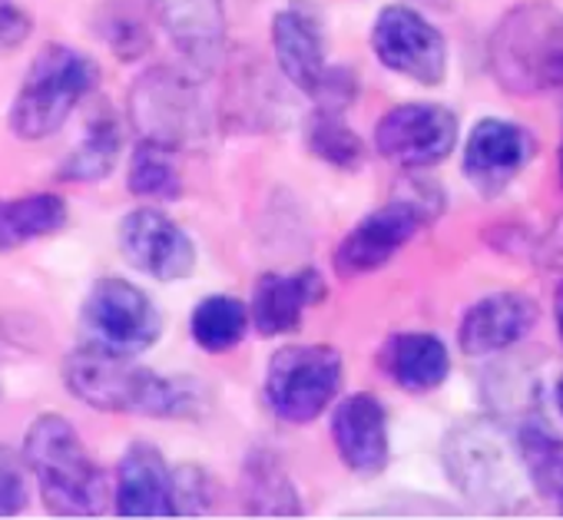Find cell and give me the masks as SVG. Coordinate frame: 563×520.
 Listing matches in <instances>:
<instances>
[{
    "label": "cell",
    "instance_id": "3",
    "mask_svg": "<svg viewBox=\"0 0 563 520\" xmlns=\"http://www.w3.org/2000/svg\"><path fill=\"white\" fill-rule=\"evenodd\" d=\"M490 74L514 97L563 87V14L547 4L510 11L490 37Z\"/></svg>",
    "mask_w": 563,
    "mask_h": 520
},
{
    "label": "cell",
    "instance_id": "27",
    "mask_svg": "<svg viewBox=\"0 0 563 520\" xmlns=\"http://www.w3.org/2000/svg\"><path fill=\"white\" fill-rule=\"evenodd\" d=\"M335 113H339V110H329V113H322V117L312 123V130H309V146H312V153L322 156L325 163L342 166V169H355V166L362 163V156H365V146H362V140H358Z\"/></svg>",
    "mask_w": 563,
    "mask_h": 520
},
{
    "label": "cell",
    "instance_id": "26",
    "mask_svg": "<svg viewBox=\"0 0 563 520\" xmlns=\"http://www.w3.org/2000/svg\"><path fill=\"white\" fill-rule=\"evenodd\" d=\"M130 192L143 199H176L183 192V179L173 163V150L143 140L130 159Z\"/></svg>",
    "mask_w": 563,
    "mask_h": 520
},
{
    "label": "cell",
    "instance_id": "29",
    "mask_svg": "<svg viewBox=\"0 0 563 520\" xmlns=\"http://www.w3.org/2000/svg\"><path fill=\"white\" fill-rule=\"evenodd\" d=\"M31 14L21 8V0H0V54L18 51L31 37Z\"/></svg>",
    "mask_w": 563,
    "mask_h": 520
},
{
    "label": "cell",
    "instance_id": "25",
    "mask_svg": "<svg viewBox=\"0 0 563 520\" xmlns=\"http://www.w3.org/2000/svg\"><path fill=\"white\" fill-rule=\"evenodd\" d=\"M242 494H245V507L252 513L292 517V513L302 510L299 497H296V487L289 484V477L278 471V464L268 454L249 457L245 477H242Z\"/></svg>",
    "mask_w": 563,
    "mask_h": 520
},
{
    "label": "cell",
    "instance_id": "20",
    "mask_svg": "<svg viewBox=\"0 0 563 520\" xmlns=\"http://www.w3.org/2000/svg\"><path fill=\"white\" fill-rule=\"evenodd\" d=\"M382 362H385V372L408 391H431L451 372L448 345L428 332H405V335L388 339Z\"/></svg>",
    "mask_w": 563,
    "mask_h": 520
},
{
    "label": "cell",
    "instance_id": "22",
    "mask_svg": "<svg viewBox=\"0 0 563 520\" xmlns=\"http://www.w3.org/2000/svg\"><path fill=\"white\" fill-rule=\"evenodd\" d=\"M123 153V136L113 117H100L97 123H90L87 136L80 140V146L60 163V179L67 182H97L107 179Z\"/></svg>",
    "mask_w": 563,
    "mask_h": 520
},
{
    "label": "cell",
    "instance_id": "12",
    "mask_svg": "<svg viewBox=\"0 0 563 520\" xmlns=\"http://www.w3.org/2000/svg\"><path fill=\"white\" fill-rule=\"evenodd\" d=\"M120 252L126 263L159 283H179L196 269L192 239L159 209H133L120 222Z\"/></svg>",
    "mask_w": 563,
    "mask_h": 520
},
{
    "label": "cell",
    "instance_id": "19",
    "mask_svg": "<svg viewBox=\"0 0 563 520\" xmlns=\"http://www.w3.org/2000/svg\"><path fill=\"white\" fill-rule=\"evenodd\" d=\"M272 47L282 74L289 77L292 87H299L309 97H319L329 84V64H325V44L319 24L306 11H282L272 24Z\"/></svg>",
    "mask_w": 563,
    "mask_h": 520
},
{
    "label": "cell",
    "instance_id": "7",
    "mask_svg": "<svg viewBox=\"0 0 563 520\" xmlns=\"http://www.w3.org/2000/svg\"><path fill=\"white\" fill-rule=\"evenodd\" d=\"M438 209H441V202L428 189L395 196L382 209L368 212L342 239V245L335 252V269L342 276H365V273L388 266L428 222H434Z\"/></svg>",
    "mask_w": 563,
    "mask_h": 520
},
{
    "label": "cell",
    "instance_id": "5",
    "mask_svg": "<svg viewBox=\"0 0 563 520\" xmlns=\"http://www.w3.org/2000/svg\"><path fill=\"white\" fill-rule=\"evenodd\" d=\"M130 120L140 130L143 140L183 150L189 143H199L209 126L206 100L192 77L156 67L146 70L133 90H130Z\"/></svg>",
    "mask_w": 563,
    "mask_h": 520
},
{
    "label": "cell",
    "instance_id": "14",
    "mask_svg": "<svg viewBox=\"0 0 563 520\" xmlns=\"http://www.w3.org/2000/svg\"><path fill=\"white\" fill-rule=\"evenodd\" d=\"M332 441L355 474L375 477L388 464V414L375 395H352L332 414Z\"/></svg>",
    "mask_w": 563,
    "mask_h": 520
},
{
    "label": "cell",
    "instance_id": "32",
    "mask_svg": "<svg viewBox=\"0 0 563 520\" xmlns=\"http://www.w3.org/2000/svg\"><path fill=\"white\" fill-rule=\"evenodd\" d=\"M556 408H560V414H563V375H560V381H556Z\"/></svg>",
    "mask_w": 563,
    "mask_h": 520
},
{
    "label": "cell",
    "instance_id": "24",
    "mask_svg": "<svg viewBox=\"0 0 563 520\" xmlns=\"http://www.w3.org/2000/svg\"><path fill=\"white\" fill-rule=\"evenodd\" d=\"M249 309L232 296H209L196 306L189 319V332L199 348L206 352H229L245 339L249 329Z\"/></svg>",
    "mask_w": 563,
    "mask_h": 520
},
{
    "label": "cell",
    "instance_id": "33",
    "mask_svg": "<svg viewBox=\"0 0 563 520\" xmlns=\"http://www.w3.org/2000/svg\"><path fill=\"white\" fill-rule=\"evenodd\" d=\"M560 173H563V146H560Z\"/></svg>",
    "mask_w": 563,
    "mask_h": 520
},
{
    "label": "cell",
    "instance_id": "17",
    "mask_svg": "<svg viewBox=\"0 0 563 520\" xmlns=\"http://www.w3.org/2000/svg\"><path fill=\"white\" fill-rule=\"evenodd\" d=\"M150 8L192 67L206 70L219 60L225 41L222 0H150Z\"/></svg>",
    "mask_w": 563,
    "mask_h": 520
},
{
    "label": "cell",
    "instance_id": "11",
    "mask_svg": "<svg viewBox=\"0 0 563 520\" xmlns=\"http://www.w3.org/2000/svg\"><path fill=\"white\" fill-rule=\"evenodd\" d=\"M457 143V120L438 103H405L382 117L375 146L385 159L405 169H428L451 156Z\"/></svg>",
    "mask_w": 563,
    "mask_h": 520
},
{
    "label": "cell",
    "instance_id": "18",
    "mask_svg": "<svg viewBox=\"0 0 563 520\" xmlns=\"http://www.w3.org/2000/svg\"><path fill=\"white\" fill-rule=\"evenodd\" d=\"M325 296V283L319 279V273L306 269V273H265L255 283L252 292V325L268 339V335H286L292 329H299L302 316L322 302Z\"/></svg>",
    "mask_w": 563,
    "mask_h": 520
},
{
    "label": "cell",
    "instance_id": "30",
    "mask_svg": "<svg viewBox=\"0 0 563 520\" xmlns=\"http://www.w3.org/2000/svg\"><path fill=\"white\" fill-rule=\"evenodd\" d=\"M540 258L547 266H563V215L553 222V229L540 242Z\"/></svg>",
    "mask_w": 563,
    "mask_h": 520
},
{
    "label": "cell",
    "instance_id": "28",
    "mask_svg": "<svg viewBox=\"0 0 563 520\" xmlns=\"http://www.w3.org/2000/svg\"><path fill=\"white\" fill-rule=\"evenodd\" d=\"M24 467H27V461L21 464L14 451L0 447V517H18L31 500Z\"/></svg>",
    "mask_w": 563,
    "mask_h": 520
},
{
    "label": "cell",
    "instance_id": "8",
    "mask_svg": "<svg viewBox=\"0 0 563 520\" xmlns=\"http://www.w3.org/2000/svg\"><path fill=\"white\" fill-rule=\"evenodd\" d=\"M84 332L90 345L123 358H136L156 345L163 332V316L140 286L103 276L84 302Z\"/></svg>",
    "mask_w": 563,
    "mask_h": 520
},
{
    "label": "cell",
    "instance_id": "31",
    "mask_svg": "<svg viewBox=\"0 0 563 520\" xmlns=\"http://www.w3.org/2000/svg\"><path fill=\"white\" fill-rule=\"evenodd\" d=\"M556 329H560V339H563V286L556 289Z\"/></svg>",
    "mask_w": 563,
    "mask_h": 520
},
{
    "label": "cell",
    "instance_id": "10",
    "mask_svg": "<svg viewBox=\"0 0 563 520\" xmlns=\"http://www.w3.org/2000/svg\"><path fill=\"white\" fill-rule=\"evenodd\" d=\"M372 51L378 60L415 80V84H441L448 74V44L434 24H428L411 8H385L372 27Z\"/></svg>",
    "mask_w": 563,
    "mask_h": 520
},
{
    "label": "cell",
    "instance_id": "2",
    "mask_svg": "<svg viewBox=\"0 0 563 520\" xmlns=\"http://www.w3.org/2000/svg\"><path fill=\"white\" fill-rule=\"evenodd\" d=\"M24 461L44 507L57 517H97L107 510V477L60 414H41L24 434Z\"/></svg>",
    "mask_w": 563,
    "mask_h": 520
},
{
    "label": "cell",
    "instance_id": "15",
    "mask_svg": "<svg viewBox=\"0 0 563 520\" xmlns=\"http://www.w3.org/2000/svg\"><path fill=\"white\" fill-rule=\"evenodd\" d=\"M120 517H176V477L153 444H133L117 471Z\"/></svg>",
    "mask_w": 563,
    "mask_h": 520
},
{
    "label": "cell",
    "instance_id": "6",
    "mask_svg": "<svg viewBox=\"0 0 563 520\" xmlns=\"http://www.w3.org/2000/svg\"><path fill=\"white\" fill-rule=\"evenodd\" d=\"M342 388V355L332 345H289L272 355L265 398L282 421H316Z\"/></svg>",
    "mask_w": 563,
    "mask_h": 520
},
{
    "label": "cell",
    "instance_id": "16",
    "mask_svg": "<svg viewBox=\"0 0 563 520\" xmlns=\"http://www.w3.org/2000/svg\"><path fill=\"white\" fill-rule=\"evenodd\" d=\"M537 325V306L520 292H494L474 302L461 322V348L464 355L484 358L494 352H507Z\"/></svg>",
    "mask_w": 563,
    "mask_h": 520
},
{
    "label": "cell",
    "instance_id": "13",
    "mask_svg": "<svg viewBox=\"0 0 563 520\" xmlns=\"http://www.w3.org/2000/svg\"><path fill=\"white\" fill-rule=\"evenodd\" d=\"M533 150L537 143L523 126L497 117L481 120L464 146V176L477 192L497 196L530 163Z\"/></svg>",
    "mask_w": 563,
    "mask_h": 520
},
{
    "label": "cell",
    "instance_id": "21",
    "mask_svg": "<svg viewBox=\"0 0 563 520\" xmlns=\"http://www.w3.org/2000/svg\"><path fill=\"white\" fill-rule=\"evenodd\" d=\"M70 212L57 192H31L18 199H0V255L24 242L47 239L67 225Z\"/></svg>",
    "mask_w": 563,
    "mask_h": 520
},
{
    "label": "cell",
    "instance_id": "23",
    "mask_svg": "<svg viewBox=\"0 0 563 520\" xmlns=\"http://www.w3.org/2000/svg\"><path fill=\"white\" fill-rule=\"evenodd\" d=\"M517 451L530 484L550 497L563 487V441L543 418H527L517 431Z\"/></svg>",
    "mask_w": 563,
    "mask_h": 520
},
{
    "label": "cell",
    "instance_id": "1",
    "mask_svg": "<svg viewBox=\"0 0 563 520\" xmlns=\"http://www.w3.org/2000/svg\"><path fill=\"white\" fill-rule=\"evenodd\" d=\"M64 381L74 398L107 414L186 418L199 408L196 381L163 378L90 342L64 358Z\"/></svg>",
    "mask_w": 563,
    "mask_h": 520
},
{
    "label": "cell",
    "instance_id": "34",
    "mask_svg": "<svg viewBox=\"0 0 563 520\" xmlns=\"http://www.w3.org/2000/svg\"><path fill=\"white\" fill-rule=\"evenodd\" d=\"M560 510H563V487H560Z\"/></svg>",
    "mask_w": 563,
    "mask_h": 520
},
{
    "label": "cell",
    "instance_id": "4",
    "mask_svg": "<svg viewBox=\"0 0 563 520\" xmlns=\"http://www.w3.org/2000/svg\"><path fill=\"white\" fill-rule=\"evenodd\" d=\"M97 84L100 70L90 57L64 44L44 47L11 103V133L27 143L54 136Z\"/></svg>",
    "mask_w": 563,
    "mask_h": 520
},
{
    "label": "cell",
    "instance_id": "9",
    "mask_svg": "<svg viewBox=\"0 0 563 520\" xmlns=\"http://www.w3.org/2000/svg\"><path fill=\"white\" fill-rule=\"evenodd\" d=\"M444 461L451 480L461 487L464 497H471L481 507H510L517 497V457H510L507 444L500 441L497 428L467 421L448 434Z\"/></svg>",
    "mask_w": 563,
    "mask_h": 520
}]
</instances>
